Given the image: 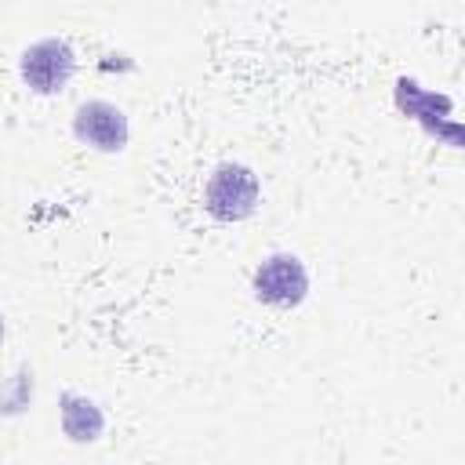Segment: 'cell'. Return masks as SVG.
I'll return each instance as SVG.
<instances>
[{"mask_svg":"<svg viewBox=\"0 0 465 465\" xmlns=\"http://www.w3.org/2000/svg\"><path fill=\"white\" fill-rule=\"evenodd\" d=\"M0 341H4V316H0Z\"/></svg>","mask_w":465,"mask_h":465,"instance_id":"cell-6","label":"cell"},{"mask_svg":"<svg viewBox=\"0 0 465 465\" xmlns=\"http://www.w3.org/2000/svg\"><path fill=\"white\" fill-rule=\"evenodd\" d=\"M102 425H105V418L87 396H76V392L62 396V429H65V436H73L76 443H87V440H98Z\"/></svg>","mask_w":465,"mask_h":465,"instance_id":"cell-5","label":"cell"},{"mask_svg":"<svg viewBox=\"0 0 465 465\" xmlns=\"http://www.w3.org/2000/svg\"><path fill=\"white\" fill-rule=\"evenodd\" d=\"M73 69H76V58H73V47L62 36L36 40L22 51V80L40 94L62 91L69 84Z\"/></svg>","mask_w":465,"mask_h":465,"instance_id":"cell-2","label":"cell"},{"mask_svg":"<svg viewBox=\"0 0 465 465\" xmlns=\"http://www.w3.org/2000/svg\"><path fill=\"white\" fill-rule=\"evenodd\" d=\"M258 203V178L243 163H218L203 185V207L218 222H240Z\"/></svg>","mask_w":465,"mask_h":465,"instance_id":"cell-1","label":"cell"},{"mask_svg":"<svg viewBox=\"0 0 465 465\" xmlns=\"http://www.w3.org/2000/svg\"><path fill=\"white\" fill-rule=\"evenodd\" d=\"M305 291H309V276H305V265L294 254H269L254 269V294L265 305L291 309L305 298Z\"/></svg>","mask_w":465,"mask_h":465,"instance_id":"cell-3","label":"cell"},{"mask_svg":"<svg viewBox=\"0 0 465 465\" xmlns=\"http://www.w3.org/2000/svg\"><path fill=\"white\" fill-rule=\"evenodd\" d=\"M73 131L84 145H94L102 153H120L127 145V116L124 109H116L113 102L91 98L76 109L73 116Z\"/></svg>","mask_w":465,"mask_h":465,"instance_id":"cell-4","label":"cell"}]
</instances>
